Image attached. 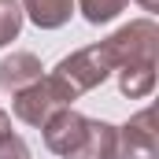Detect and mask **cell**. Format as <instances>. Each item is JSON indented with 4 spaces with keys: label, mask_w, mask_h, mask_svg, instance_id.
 Here are the masks:
<instances>
[{
    "label": "cell",
    "mask_w": 159,
    "mask_h": 159,
    "mask_svg": "<svg viewBox=\"0 0 159 159\" xmlns=\"http://www.w3.org/2000/svg\"><path fill=\"white\" fill-rule=\"evenodd\" d=\"M111 159H156L152 107H144V111H137L129 122L115 126V156Z\"/></svg>",
    "instance_id": "obj_4"
},
{
    "label": "cell",
    "mask_w": 159,
    "mask_h": 159,
    "mask_svg": "<svg viewBox=\"0 0 159 159\" xmlns=\"http://www.w3.org/2000/svg\"><path fill=\"white\" fill-rule=\"evenodd\" d=\"M41 133H44V148H48L52 156L67 159L78 148L81 133H85V115L74 111V107H63V111H56L52 119L41 126Z\"/></svg>",
    "instance_id": "obj_5"
},
{
    "label": "cell",
    "mask_w": 159,
    "mask_h": 159,
    "mask_svg": "<svg viewBox=\"0 0 159 159\" xmlns=\"http://www.w3.org/2000/svg\"><path fill=\"white\" fill-rule=\"evenodd\" d=\"M104 48H107L115 70L119 67H129V63H156V56H159V26H156V19H133V22L119 26L111 37H104Z\"/></svg>",
    "instance_id": "obj_2"
},
{
    "label": "cell",
    "mask_w": 159,
    "mask_h": 159,
    "mask_svg": "<svg viewBox=\"0 0 159 159\" xmlns=\"http://www.w3.org/2000/svg\"><path fill=\"white\" fill-rule=\"evenodd\" d=\"M4 137H11V115L0 107V141H4Z\"/></svg>",
    "instance_id": "obj_13"
},
{
    "label": "cell",
    "mask_w": 159,
    "mask_h": 159,
    "mask_svg": "<svg viewBox=\"0 0 159 159\" xmlns=\"http://www.w3.org/2000/svg\"><path fill=\"white\" fill-rule=\"evenodd\" d=\"M63 107H74V96L52 78V74H44L41 81L26 85L22 93L11 96V111H15V119L26 122V126H34V129H41L44 122L52 119L56 111H63Z\"/></svg>",
    "instance_id": "obj_3"
},
{
    "label": "cell",
    "mask_w": 159,
    "mask_h": 159,
    "mask_svg": "<svg viewBox=\"0 0 159 159\" xmlns=\"http://www.w3.org/2000/svg\"><path fill=\"white\" fill-rule=\"evenodd\" d=\"M44 78V63H41L34 52H11L0 59V89L4 93H22L26 85Z\"/></svg>",
    "instance_id": "obj_6"
},
{
    "label": "cell",
    "mask_w": 159,
    "mask_h": 159,
    "mask_svg": "<svg viewBox=\"0 0 159 159\" xmlns=\"http://www.w3.org/2000/svg\"><path fill=\"white\" fill-rule=\"evenodd\" d=\"M0 159H34V152H30V144L19 133H11V137L0 141Z\"/></svg>",
    "instance_id": "obj_12"
},
{
    "label": "cell",
    "mask_w": 159,
    "mask_h": 159,
    "mask_svg": "<svg viewBox=\"0 0 159 159\" xmlns=\"http://www.w3.org/2000/svg\"><path fill=\"white\" fill-rule=\"evenodd\" d=\"M111 74H115V63H111V56H107L104 41L85 44V48H78V52H70V56H67V59H59V63H56V70H52V78L59 81L74 100L85 96V93H93L96 85H104Z\"/></svg>",
    "instance_id": "obj_1"
},
{
    "label": "cell",
    "mask_w": 159,
    "mask_h": 159,
    "mask_svg": "<svg viewBox=\"0 0 159 159\" xmlns=\"http://www.w3.org/2000/svg\"><path fill=\"white\" fill-rule=\"evenodd\" d=\"M137 4H141L144 11H159V0H137Z\"/></svg>",
    "instance_id": "obj_14"
},
{
    "label": "cell",
    "mask_w": 159,
    "mask_h": 159,
    "mask_svg": "<svg viewBox=\"0 0 159 159\" xmlns=\"http://www.w3.org/2000/svg\"><path fill=\"white\" fill-rule=\"evenodd\" d=\"M19 7L37 30H59L74 15V0H19Z\"/></svg>",
    "instance_id": "obj_8"
},
{
    "label": "cell",
    "mask_w": 159,
    "mask_h": 159,
    "mask_svg": "<svg viewBox=\"0 0 159 159\" xmlns=\"http://www.w3.org/2000/svg\"><path fill=\"white\" fill-rule=\"evenodd\" d=\"M115 74H119V93L129 100H144L156 89V63H129L119 67Z\"/></svg>",
    "instance_id": "obj_9"
},
{
    "label": "cell",
    "mask_w": 159,
    "mask_h": 159,
    "mask_svg": "<svg viewBox=\"0 0 159 159\" xmlns=\"http://www.w3.org/2000/svg\"><path fill=\"white\" fill-rule=\"evenodd\" d=\"M111 156H115V126L104 119H85V133L67 159H111Z\"/></svg>",
    "instance_id": "obj_7"
},
{
    "label": "cell",
    "mask_w": 159,
    "mask_h": 159,
    "mask_svg": "<svg viewBox=\"0 0 159 159\" xmlns=\"http://www.w3.org/2000/svg\"><path fill=\"white\" fill-rule=\"evenodd\" d=\"M126 7H129V0H74V11H81V19H85L89 26H107V22H115Z\"/></svg>",
    "instance_id": "obj_10"
},
{
    "label": "cell",
    "mask_w": 159,
    "mask_h": 159,
    "mask_svg": "<svg viewBox=\"0 0 159 159\" xmlns=\"http://www.w3.org/2000/svg\"><path fill=\"white\" fill-rule=\"evenodd\" d=\"M22 7L19 0H0V48H7L11 41L22 34Z\"/></svg>",
    "instance_id": "obj_11"
}]
</instances>
